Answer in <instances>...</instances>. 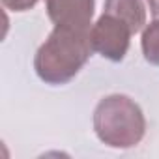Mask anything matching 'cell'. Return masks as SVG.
<instances>
[{
  "label": "cell",
  "instance_id": "obj_1",
  "mask_svg": "<svg viewBox=\"0 0 159 159\" xmlns=\"http://www.w3.org/2000/svg\"><path fill=\"white\" fill-rule=\"evenodd\" d=\"M92 51L90 32L54 26L34 56V69L43 83L60 86L83 69Z\"/></svg>",
  "mask_w": 159,
  "mask_h": 159
},
{
  "label": "cell",
  "instance_id": "obj_2",
  "mask_svg": "<svg viewBox=\"0 0 159 159\" xmlns=\"http://www.w3.org/2000/svg\"><path fill=\"white\" fill-rule=\"evenodd\" d=\"M94 131L111 148H133L146 133L142 109L127 96L112 94L103 98L94 111Z\"/></svg>",
  "mask_w": 159,
  "mask_h": 159
},
{
  "label": "cell",
  "instance_id": "obj_3",
  "mask_svg": "<svg viewBox=\"0 0 159 159\" xmlns=\"http://www.w3.org/2000/svg\"><path fill=\"white\" fill-rule=\"evenodd\" d=\"M131 36V28L109 13H103L90 30L92 49L111 62H122L125 58Z\"/></svg>",
  "mask_w": 159,
  "mask_h": 159
},
{
  "label": "cell",
  "instance_id": "obj_4",
  "mask_svg": "<svg viewBox=\"0 0 159 159\" xmlns=\"http://www.w3.org/2000/svg\"><path fill=\"white\" fill-rule=\"evenodd\" d=\"M96 0H45V10L54 26L90 32Z\"/></svg>",
  "mask_w": 159,
  "mask_h": 159
},
{
  "label": "cell",
  "instance_id": "obj_5",
  "mask_svg": "<svg viewBox=\"0 0 159 159\" xmlns=\"http://www.w3.org/2000/svg\"><path fill=\"white\" fill-rule=\"evenodd\" d=\"M103 13L124 21L133 34L140 32L146 25V8L142 0H105Z\"/></svg>",
  "mask_w": 159,
  "mask_h": 159
},
{
  "label": "cell",
  "instance_id": "obj_6",
  "mask_svg": "<svg viewBox=\"0 0 159 159\" xmlns=\"http://www.w3.org/2000/svg\"><path fill=\"white\" fill-rule=\"evenodd\" d=\"M140 45H142L144 58L150 64L159 66V19H153L150 25H146Z\"/></svg>",
  "mask_w": 159,
  "mask_h": 159
},
{
  "label": "cell",
  "instance_id": "obj_7",
  "mask_svg": "<svg viewBox=\"0 0 159 159\" xmlns=\"http://www.w3.org/2000/svg\"><path fill=\"white\" fill-rule=\"evenodd\" d=\"M2 4L11 11H26L38 4V0H2Z\"/></svg>",
  "mask_w": 159,
  "mask_h": 159
},
{
  "label": "cell",
  "instance_id": "obj_8",
  "mask_svg": "<svg viewBox=\"0 0 159 159\" xmlns=\"http://www.w3.org/2000/svg\"><path fill=\"white\" fill-rule=\"evenodd\" d=\"M148 6H150V11L153 15V19H159V0H146Z\"/></svg>",
  "mask_w": 159,
  "mask_h": 159
}]
</instances>
